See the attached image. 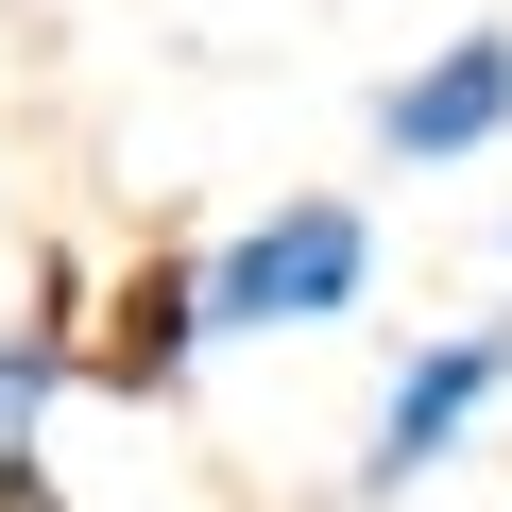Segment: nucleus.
<instances>
[{
	"instance_id": "1",
	"label": "nucleus",
	"mask_w": 512,
	"mask_h": 512,
	"mask_svg": "<svg viewBox=\"0 0 512 512\" xmlns=\"http://www.w3.org/2000/svg\"><path fill=\"white\" fill-rule=\"evenodd\" d=\"M376 308V205L359 188H291L205 239V342H308Z\"/></svg>"
},
{
	"instance_id": "5",
	"label": "nucleus",
	"mask_w": 512,
	"mask_h": 512,
	"mask_svg": "<svg viewBox=\"0 0 512 512\" xmlns=\"http://www.w3.org/2000/svg\"><path fill=\"white\" fill-rule=\"evenodd\" d=\"M495 291H512V239H495Z\"/></svg>"
},
{
	"instance_id": "4",
	"label": "nucleus",
	"mask_w": 512,
	"mask_h": 512,
	"mask_svg": "<svg viewBox=\"0 0 512 512\" xmlns=\"http://www.w3.org/2000/svg\"><path fill=\"white\" fill-rule=\"evenodd\" d=\"M359 137H376V171H478V154H512V18H461L444 52H410L359 103Z\"/></svg>"
},
{
	"instance_id": "3",
	"label": "nucleus",
	"mask_w": 512,
	"mask_h": 512,
	"mask_svg": "<svg viewBox=\"0 0 512 512\" xmlns=\"http://www.w3.org/2000/svg\"><path fill=\"white\" fill-rule=\"evenodd\" d=\"M205 359H222V342H205V239H137V256L86 274V308H69V393L171 410Z\"/></svg>"
},
{
	"instance_id": "2",
	"label": "nucleus",
	"mask_w": 512,
	"mask_h": 512,
	"mask_svg": "<svg viewBox=\"0 0 512 512\" xmlns=\"http://www.w3.org/2000/svg\"><path fill=\"white\" fill-rule=\"evenodd\" d=\"M512 410V308L495 325H427L393 376H376V410H359V461H342V495L359 512H393V495H427L478 427Z\"/></svg>"
}]
</instances>
